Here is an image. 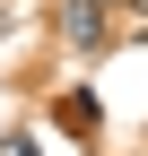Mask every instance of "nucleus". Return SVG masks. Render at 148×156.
Returning a JSON list of instances; mask_svg holds the SVG:
<instances>
[{"mask_svg": "<svg viewBox=\"0 0 148 156\" xmlns=\"http://www.w3.org/2000/svg\"><path fill=\"white\" fill-rule=\"evenodd\" d=\"M131 9H139V17H148V0H131Z\"/></svg>", "mask_w": 148, "mask_h": 156, "instance_id": "obj_4", "label": "nucleus"}, {"mask_svg": "<svg viewBox=\"0 0 148 156\" xmlns=\"http://www.w3.org/2000/svg\"><path fill=\"white\" fill-rule=\"evenodd\" d=\"M61 130H70V139H96V130H105L96 95H61Z\"/></svg>", "mask_w": 148, "mask_h": 156, "instance_id": "obj_2", "label": "nucleus"}, {"mask_svg": "<svg viewBox=\"0 0 148 156\" xmlns=\"http://www.w3.org/2000/svg\"><path fill=\"white\" fill-rule=\"evenodd\" d=\"M0 156H35V147H26V139H9V147H0Z\"/></svg>", "mask_w": 148, "mask_h": 156, "instance_id": "obj_3", "label": "nucleus"}, {"mask_svg": "<svg viewBox=\"0 0 148 156\" xmlns=\"http://www.w3.org/2000/svg\"><path fill=\"white\" fill-rule=\"evenodd\" d=\"M61 35L79 52H96L105 35H113V0H70V9H61Z\"/></svg>", "mask_w": 148, "mask_h": 156, "instance_id": "obj_1", "label": "nucleus"}]
</instances>
